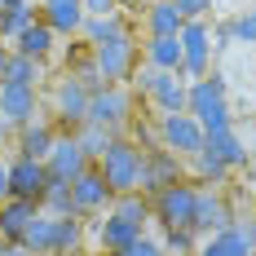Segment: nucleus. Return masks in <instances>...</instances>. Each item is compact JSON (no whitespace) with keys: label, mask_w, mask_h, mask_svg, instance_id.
<instances>
[{"label":"nucleus","mask_w":256,"mask_h":256,"mask_svg":"<svg viewBox=\"0 0 256 256\" xmlns=\"http://www.w3.org/2000/svg\"><path fill=\"white\" fill-rule=\"evenodd\" d=\"M40 9H44V22L58 36H80V26H84V4L80 0H40Z\"/></svg>","instance_id":"obj_20"},{"label":"nucleus","mask_w":256,"mask_h":256,"mask_svg":"<svg viewBox=\"0 0 256 256\" xmlns=\"http://www.w3.org/2000/svg\"><path fill=\"white\" fill-rule=\"evenodd\" d=\"M194 199H199V186L177 181L150 199V212L164 230H194Z\"/></svg>","instance_id":"obj_4"},{"label":"nucleus","mask_w":256,"mask_h":256,"mask_svg":"<svg viewBox=\"0 0 256 256\" xmlns=\"http://www.w3.org/2000/svg\"><path fill=\"white\" fill-rule=\"evenodd\" d=\"M226 226H234L230 199H226L216 186H204V190H199V199H194V234H199V238H208V234L226 230Z\"/></svg>","instance_id":"obj_15"},{"label":"nucleus","mask_w":256,"mask_h":256,"mask_svg":"<svg viewBox=\"0 0 256 256\" xmlns=\"http://www.w3.org/2000/svg\"><path fill=\"white\" fill-rule=\"evenodd\" d=\"M226 49H234V31H230V22H221L216 31H212V58H216V53H226Z\"/></svg>","instance_id":"obj_39"},{"label":"nucleus","mask_w":256,"mask_h":256,"mask_svg":"<svg viewBox=\"0 0 256 256\" xmlns=\"http://www.w3.org/2000/svg\"><path fill=\"white\" fill-rule=\"evenodd\" d=\"M88 58L102 71L106 84H124V80H132V66H137V40H132V31H124V36H115L106 44H93Z\"/></svg>","instance_id":"obj_5"},{"label":"nucleus","mask_w":256,"mask_h":256,"mask_svg":"<svg viewBox=\"0 0 256 256\" xmlns=\"http://www.w3.org/2000/svg\"><path fill=\"white\" fill-rule=\"evenodd\" d=\"M186 115H194L204 132L234 128L230 93H226V76L221 71H208L204 80H190V88H186Z\"/></svg>","instance_id":"obj_1"},{"label":"nucleus","mask_w":256,"mask_h":256,"mask_svg":"<svg viewBox=\"0 0 256 256\" xmlns=\"http://www.w3.org/2000/svg\"><path fill=\"white\" fill-rule=\"evenodd\" d=\"M53 44H58V31H53L44 18H36V22L26 26L18 40H14V49H9V53H22V58H36V62H44V58L53 53Z\"/></svg>","instance_id":"obj_19"},{"label":"nucleus","mask_w":256,"mask_h":256,"mask_svg":"<svg viewBox=\"0 0 256 256\" xmlns=\"http://www.w3.org/2000/svg\"><path fill=\"white\" fill-rule=\"evenodd\" d=\"M84 18H102V14H120V0H80Z\"/></svg>","instance_id":"obj_38"},{"label":"nucleus","mask_w":256,"mask_h":256,"mask_svg":"<svg viewBox=\"0 0 256 256\" xmlns=\"http://www.w3.org/2000/svg\"><path fill=\"white\" fill-rule=\"evenodd\" d=\"M177 4V14L186 18V22H194V18H204L208 9H212V0H172Z\"/></svg>","instance_id":"obj_36"},{"label":"nucleus","mask_w":256,"mask_h":256,"mask_svg":"<svg viewBox=\"0 0 256 256\" xmlns=\"http://www.w3.org/2000/svg\"><path fill=\"white\" fill-rule=\"evenodd\" d=\"M186 181V159H177L172 150H164V146H150L146 150V172H142V194H159V190H168V186H177Z\"/></svg>","instance_id":"obj_12"},{"label":"nucleus","mask_w":256,"mask_h":256,"mask_svg":"<svg viewBox=\"0 0 256 256\" xmlns=\"http://www.w3.org/2000/svg\"><path fill=\"white\" fill-rule=\"evenodd\" d=\"M115 256H164V248H159V238H137L132 248H124V252H115Z\"/></svg>","instance_id":"obj_37"},{"label":"nucleus","mask_w":256,"mask_h":256,"mask_svg":"<svg viewBox=\"0 0 256 256\" xmlns=\"http://www.w3.org/2000/svg\"><path fill=\"white\" fill-rule=\"evenodd\" d=\"M230 31H234V44H256V9L230 18Z\"/></svg>","instance_id":"obj_35"},{"label":"nucleus","mask_w":256,"mask_h":256,"mask_svg":"<svg viewBox=\"0 0 256 256\" xmlns=\"http://www.w3.org/2000/svg\"><path fill=\"white\" fill-rule=\"evenodd\" d=\"M44 190H49V168H44V159H14L9 164V199H31V204H40L44 199Z\"/></svg>","instance_id":"obj_14"},{"label":"nucleus","mask_w":256,"mask_h":256,"mask_svg":"<svg viewBox=\"0 0 256 256\" xmlns=\"http://www.w3.org/2000/svg\"><path fill=\"white\" fill-rule=\"evenodd\" d=\"M181 76L186 80H204L212 71V26L204 18H194V22L181 26Z\"/></svg>","instance_id":"obj_7"},{"label":"nucleus","mask_w":256,"mask_h":256,"mask_svg":"<svg viewBox=\"0 0 256 256\" xmlns=\"http://www.w3.org/2000/svg\"><path fill=\"white\" fill-rule=\"evenodd\" d=\"M4 66H9V49L0 44V84H4Z\"/></svg>","instance_id":"obj_42"},{"label":"nucleus","mask_w":256,"mask_h":256,"mask_svg":"<svg viewBox=\"0 0 256 256\" xmlns=\"http://www.w3.org/2000/svg\"><path fill=\"white\" fill-rule=\"evenodd\" d=\"M84 124H102V128H110V132L120 137V132L132 124V98H128L124 84L98 88V93L88 98V120H84Z\"/></svg>","instance_id":"obj_6"},{"label":"nucleus","mask_w":256,"mask_h":256,"mask_svg":"<svg viewBox=\"0 0 256 256\" xmlns=\"http://www.w3.org/2000/svg\"><path fill=\"white\" fill-rule=\"evenodd\" d=\"M128 22L120 18V14H102V18H84V26H80V36H84V44L93 49V44H106V40H115V36H124Z\"/></svg>","instance_id":"obj_27"},{"label":"nucleus","mask_w":256,"mask_h":256,"mask_svg":"<svg viewBox=\"0 0 256 256\" xmlns=\"http://www.w3.org/2000/svg\"><path fill=\"white\" fill-rule=\"evenodd\" d=\"M252 256H256V252H252Z\"/></svg>","instance_id":"obj_45"},{"label":"nucleus","mask_w":256,"mask_h":256,"mask_svg":"<svg viewBox=\"0 0 256 256\" xmlns=\"http://www.w3.org/2000/svg\"><path fill=\"white\" fill-rule=\"evenodd\" d=\"M208 150L216 154V159H221V164H226V168H243V164H248V146H243V137H238V132H234V128H221V132H208V142H204Z\"/></svg>","instance_id":"obj_23"},{"label":"nucleus","mask_w":256,"mask_h":256,"mask_svg":"<svg viewBox=\"0 0 256 256\" xmlns=\"http://www.w3.org/2000/svg\"><path fill=\"white\" fill-rule=\"evenodd\" d=\"M190 177L204 181V186H221V181L230 177V168H226V164H221V159H216V154L204 146L199 154H190Z\"/></svg>","instance_id":"obj_30"},{"label":"nucleus","mask_w":256,"mask_h":256,"mask_svg":"<svg viewBox=\"0 0 256 256\" xmlns=\"http://www.w3.org/2000/svg\"><path fill=\"white\" fill-rule=\"evenodd\" d=\"M159 248H164V256H194L199 252V234L194 230H164Z\"/></svg>","instance_id":"obj_34"},{"label":"nucleus","mask_w":256,"mask_h":256,"mask_svg":"<svg viewBox=\"0 0 256 256\" xmlns=\"http://www.w3.org/2000/svg\"><path fill=\"white\" fill-rule=\"evenodd\" d=\"M0 256H31L22 243H14V238H0Z\"/></svg>","instance_id":"obj_40"},{"label":"nucleus","mask_w":256,"mask_h":256,"mask_svg":"<svg viewBox=\"0 0 256 256\" xmlns=\"http://www.w3.org/2000/svg\"><path fill=\"white\" fill-rule=\"evenodd\" d=\"M4 199H9V164L0 159V204H4Z\"/></svg>","instance_id":"obj_41"},{"label":"nucleus","mask_w":256,"mask_h":256,"mask_svg":"<svg viewBox=\"0 0 256 256\" xmlns=\"http://www.w3.org/2000/svg\"><path fill=\"white\" fill-rule=\"evenodd\" d=\"M98 172L106 177L110 186V194H142V172H146V150L137 146V142H128V137H115L106 154L93 164Z\"/></svg>","instance_id":"obj_2"},{"label":"nucleus","mask_w":256,"mask_h":256,"mask_svg":"<svg viewBox=\"0 0 256 256\" xmlns=\"http://www.w3.org/2000/svg\"><path fill=\"white\" fill-rule=\"evenodd\" d=\"M208 142V132L199 128L194 115H159V146L164 150H172L177 159H190V154H199Z\"/></svg>","instance_id":"obj_8"},{"label":"nucleus","mask_w":256,"mask_h":256,"mask_svg":"<svg viewBox=\"0 0 256 256\" xmlns=\"http://www.w3.org/2000/svg\"><path fill=\"white\" fill-rule=\"evenodd\" d=\"M142 234H146V230H142V226H132V221H124L120 212H106V216H98V226H93V238H98V248H102L106 256L132 248Z\"/></svg>","instance_id":"obj_17"},{"label":"nucleus","mask_w":256,"mask_h":256,"mask_svg":"<svg viewBox=\"0 0 256 256\" xmlns=\"http://www.w3.org/2000/svg\"><path fill=\"white\" fill-rule=\"evenodd\" d=\"M40 216V204H31V199H4L0 204V238H22L26 226Z\"/></svg>","instance_id":"obj_18"},{"label":"nucleus","mask_w":256,"mask_h":256,"mask_svg":"<svg viewBox=\"0 0 256 256\" xmlns=\"http://www.w3.org/2000/svg\"><path fill=\"white\" fill-rule=\"evenodd\" d=\"M44 168H49V177H58V181H76L80 172L88 168V159H84V150H80V142L71 132H58V137H53V150L44 154Z\"/></svg>","instance_id":"obj_16"},{"label":"nucleus","mask_w":256,"mask_h":256,"mask_svg":"<svg viewBox=\"0 0 256 256\" xmlns=\"http://www.w3.org/2000/svg\"><path fill=\"white\" fill-rule=\"evenodd\" d=\"M110 212H120L124 221H132V226H142L146 230V221H150V199H142V194H115V208Z\"/></svg>","instance_id":"obj_33"},{"label":"nucleus","mask_w":256,"mask_h":256,"mask_svg":"<svg viewBox=\"0 0 256 256\" xmlns=\"http://www.w3.org/2000/svg\"><path fill=\"white\" fill-rule=\"evenodd\" d=\"M88 98H93V93H88V88H84V84H80L71 71H66V76L53 84V110H58V120L71 128V132H76V128L88 120Z\"/></svg>","instance_id":"obj_13"},{"label":"nucleus","mask_w":256,"mask_h":256,"mask_svg":"<svg viewBox=\"0 0 256 256\" xmlns=\"http://www.w3.org/2000/svg\"><path fill=\"white\" fill-rule=\"evenodd\" d=\"M40 115V88H26V84H0V128L18 132L22 124H31Z\"/></svg>","instance_id":"obj_10"},{"label":"nucleus","mask_w":256,"mask_h":256,"mask_svg":"<svg viewBox=\"0 0 256 256\" xmlns=\"http://www.w3.org/2000/svg\"><path fill=\"white\" fill-rule=\"evenodd\" d=\"M53 226H58V216H49V212H40L31 226H26V234L18 238L31 256H53Z\"/></svg>","instance_id":"obj_26"},{"label":"nucleus","mask_w":256,"mask_h":256,"mask_svg":"<svg viewBox=\"0 0 256 256\" xmlns=\"http://www.w3.org/2000/svg\"><path fill=\"white\" fill-rule=\"evenodd\" d=\"M142 58H146V66H154V71H181V40L177 36H146Z\"/></svg>","instance_id":"obj_21"},{"label":"nucleus","mask_w":256,"mask_h":256,"mask_svg":"<svg viewBox=\"0 0 256 256\" xmlns=\"http://www.w3.org/2000/svg\"><path fill=\"white\" fill-rule=\"evenodd\" d=\"M132 88L142 98H150L159 115H181L186 110L190 80L181 76V71H154V66H146V71H132Z\"/></svg>","instance_id":"obj_3"},{"label":"nucleus","mask_w":256,"mask_h":256,"mask_svg":"<svg viewBox=\"0 0 256 256\" xmlns=\"http://www.w3.org/2000/svg\"><path fill=\"white\" fill-rule=\"evenodd\" d=\"M71 137L80 142V150H84V159H88V164H98V159L106 154V146L115 142V132H110V128H102V124H80Z\"/></svg>","instance_id":"obj_28"},{"label":"nucleus","mask_w":256,"mask_h":256,"mask_svg":"<svg viewBox=\"0 0 256 256\" xmlns=\"http://www.w3.org/2000/svg\"><path fill=\"white\" fill-rule=\"evenodd\" d=\"M71 199H76V216H102L106 208L115 204V194H110V186L106 177L88 164L76 181H71Z\"/></svg>","instance_id":"obj_11"},{"label":"nucleus","mask_w":256,"mask_h":256,"mask_svg":"<svg viewBox=\"0 0 256 256\" xmlns=\"http://www.w3.org/2000/svg\"><path fill=\"white\" fill-rule=\"evenodd\" d=\"M80 243H84V226H80V216H58V226H53V256L76 252Z\"/></svg>","instance_id":"obj_32"},{"label":"nucleus","mask_w":256,"mask_h":256,"mask_svg":"<svg viewBox=\"0 0 256 256\" xmlns=\"http://www.w3.org/2000/svg\"><path fill=\"white\" fill-rule=\"evenodd\" d=\"M31 22H36V4H31V0L0 4V40H4V44H14V40H18Z\"/></svg>","instance_id":"obj_24"},{"label":"nucleus","mask_w":256,"mask_h":256,"mask_svg":"<svg viewBox=\"0 0 256 256\" xmlns=\"http://www.w3.org/2000/svg\"><path fill=\"white\" fill-rule=\"evenodd\" d=\"M44 80V62L22 58V53H9V66H4V84H26V88H40Z\"/></svg>","instance_id":"obj_29"},{"label":"nucleus","mask_w":256,"mask_h":256,"mask_svg":"<svg viewBox=\"0 0 256 256\" xmlns=\"http://www.w3.org/2000/svg\"><path fill=\"white\" fill-rule=\"evenodd\" d=\"M252 252H256V221L252 216H234V226L208 234L194 256H252Z\"/></svg>","instance_id":"obj_9"},{"label":"nucleus","mask_w":256,"mask_h":256,"mask_svg":"<svg viewBox=\"0 0 256 256\" xmlns=\"http://www.w3.org/2000/svg\"><path fill=\"white\" fill-rule=\"evenodd\" d=\"M53 137H58L53 124H44V120L36 115L31 124L18 128V154H22V159H44V154L53 150Z\"/></svg>","instance_id":"obj_22"},{"label":"nucleus","mask_w":256,"mask_h":256,"mask_svg":"<svg viewBox=\"0 0 256 256\" xmlns=\"http://www.w3.org/2000/svg\"><path fill=\"white\" fill-rule=\"evenodd\" d=\"M181 26H186V18L177 14L172 0H154V4H146V36H181Z\"/></svg>","instance_id":"obj_25"},{"label":"nucleus","mask_w":256,"mask_h":256,"mask_svg":"<svg viewBox=\"0 0 256 256\" xmlns=\"http://www.w3.org/2000/svg\"><path fill=\"white\" fill-rule=\"evenodd\" d=\"M40 212H49V216H76L71 181H58V177H49V190H44V199H40Z\"/></svg>","instance_id":"obj_31"},{"label":"nucleus","mask_w":256,"mask_h":256,"mask_svg":"<svg viewBox=\"0 0 256 256\" xmlns=\"http://www.w3.org/2000/svg\"><path fill=\"white\" fill-rule=\"evenodd\" d=\"M120 4H146V0H120Z\"/></svg>","instance_id":"obj_43"},{"label":"nucleus","mask_w":256,"mask_h":256,"mask_svg":"<svg viewBox=\"0 0 256 256\" xmlns=\"http://www.w3.org/2000/svg\"><path fill=\"white\" fill-rule=\"evenodd\" d=\"M0 4H14V0H0Z\"/></svg>","instance_id":"obj_44"}]
</instances>
